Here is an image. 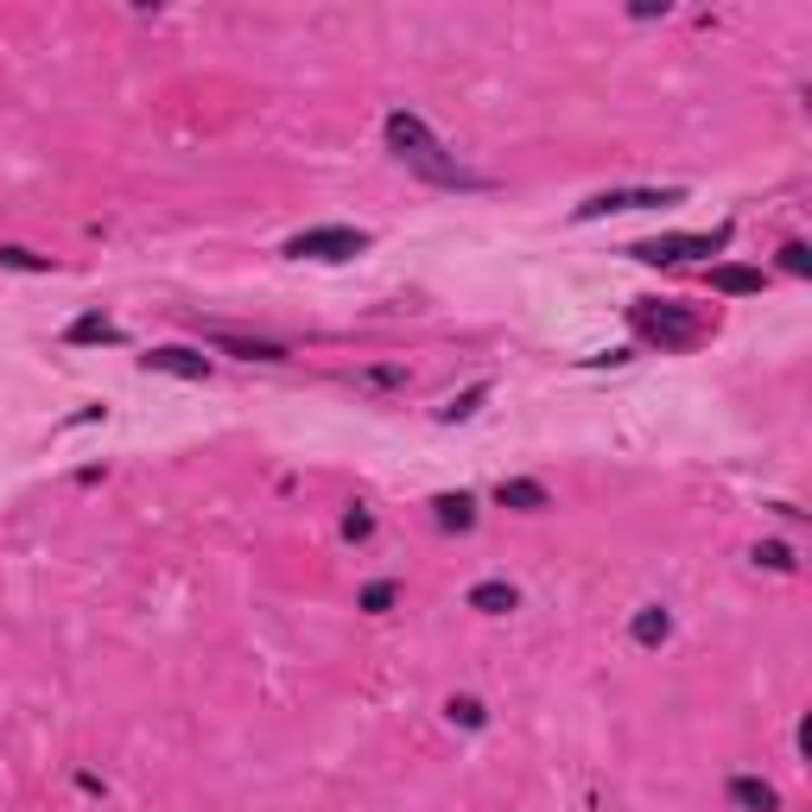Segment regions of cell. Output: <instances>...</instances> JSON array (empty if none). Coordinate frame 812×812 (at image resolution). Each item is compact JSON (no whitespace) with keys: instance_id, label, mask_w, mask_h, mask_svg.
<instances>
[{"instance_id":"obj_18","label":"cell","mask_w":812,"mask_h":812,"mask_svg":"<svg viewBox=\"0 0 812 812\" xmlns=\"http://www.w3.org/2000/svg\"><path fill=\"white\" fill-rule=\"evenodd\" d=\"M755 565H768V571H793V546H780V540H762V546H755Z\"/></svg>"},{"instance_id":"obj_10","label":"cell","mask_w":812,"mask_h":812,"mask_svg":"<svg viewBox=\"0 0 812 812\" xmlns=\"http://www.w3.org/2000/svg\"><path fill=\"white\" fill-rule=\"evenodd\" d=\"M515 603H520V591L508 578H482L477 591H470V610H482V616H508Z\"/></svg>"},{"instance_id":"obj_17","label":"cell","mask_w":812,"mask_h":812,"mask_svg":"<svg viewBox=\"0 0 812 812\" xmlns=\"http://www.w3.org/2000/svg\"><path fill=\"white\" fill-rule=\"evenodd\" d=\"M0 267H13V273H45L51 260L33 255V248H0Z\"/></svg>"},{"instance_id":"obj_13","label":"cell","mask_w":812,"mask_h":812,"mask_svg":"<svg viewBox=\"0 0 812 812\" xmlns=\"http://www.w3.org/2000/svg\"><path fill=\"white\" fill-rule=\"evenodd\" d=\"M711 293H730V298L762 293V273L755 267H711Z\"/></svg>"},{"instance_id":"obj_19","label":"cell","mask_w":812,"mask_h":812,"mask_svg":"<svg viewBox=\"0 0 812 812\" xmlns=\"http://www.w3.org/2000/svg\"><path fill=\"white\" fill-rule=\"evenodd\" d=\"M394 596H401V585H394V578H381V585H369V591H362V610H369V616H381V610H394Z\"/></svg>"},{"instance_id":"obj_2","label":"cell","mask_w":812,"mask_h":812,"mask_svg":"<svg viewBox=\"0 0 812 812\" xmlns=\"http://www.w3.org/2000/svg\"><path fill=\"white\" fill-rule=\"evenodd\" d=\"M628 324H635V336H648V343H661V349H692V343H704V318L692 305H679V298H635V305H628Z\"/></svg>"},{"instance_id":"obj_4","label":"cell","mask_w":812,"mask_h":812,"mask_svg":"<svg viewBox=\"0 0 812 812\" xmlns=\"http://www.w3.org/2000/svg\"><path fill=\"white\" fill-rule=\"evenodd\" d=\"M362 248H369V235H362V229H343V222L298 229L293 242H286V255H293V260H356Z\"/></svg>"},{"instance_id":"obj_7","label":"cell","mask_w":812,"mask_h":812,"mask_svg":"<svg viewBox=\"0 0 812 812\" xmlns=\"http://www.w3.org/2000/svg\"><path fill=\"white\" fill-rule=\"evenodd\" d=\"M222 356H242V362H286V343H273V336H235V331H210Z\"/></svg>"},{"instance_id":"obj_21","label":"cell","mask_w":812,"mask_h":812,"mask_svg":"<svg viewBox=\"0 0 812 812\" xmlns=\"http://www.w3.org/2000/svg\"><path fill=\"white\" fill-rule=\"evenodd\" d=\"M369 533H374V515H362V508L343 515V540H369Z\"/></svg>"},{"instance_id":"obj_23","label":"cell","mask_w":812,"mask_h":812,"mask_svg":"<svg viewBox=\"0 0 812 812\" xmlns=\"http://www.w3.org/2000/svg\"><path fill=\"white\" fill-rule=\"evenodd\" d=\"M628 13H635V20H661V13H666V0H635Z\"/></svg>"},{"instance_id":"obj_20","label":"cell","mask_w":812,"mask_h":812,"mask_svg":"<svg viewBox=\"0 0 812 812\" xmlns=\"http://www.w3.org/2000/svg\"><path fill=\"white\" fill-rule=\"evenodd\" d=\"M780 273H793V280H807V273H812L807 242H787V248H780Z\"/></svg>"},{"instance_id":"obj_11","label":"cell","mask_w":812,"mask_h":812,"mask_svg":"<svg viewBox=\"0 0 812 812\" xmlns=\"http://www.w3.org/2000/svg\"><path fill=\"white\" fill-rule=\"evenodd\" d=\"M432 515H439L444 533H470V527H477V502L457 489V495H439V502H432Z\"/></svg>"},{"instance_id":"obj_8","label":"cell","mask_w":812,"mask_h":812,"mask_svg":"<svg viewBox=\"0 0 812 812\" xmlns=\"http://www.w3.org/2000/svg\"><path fill=\"white\" fill-rule=\"evenodd\" d=\"M495 502H502V508H520V515H540V508H553L546 482H533V477H502V482H495Z\"/></svg>"},{"instance_id":"obj_12","label":"cell","mask_w":812,"mask_h":812,"mask_svg":"<svg viewBox=\"0 0 812 812\" xmlns=\"http://www.w3.org/2000/svg\"><path fill=\"white\" fill-rule=\"evenodd\" d=\"M628 635H635V648H661L666 635H673V616H666L661 603H648V610H635Z\"/></svg>"},{"instance_id":"obj_9","label":"cell","mask_w":812,"mask_h":812,"mask_svg":"<svg viewBox=\"0 0 812 812\" xmlns=\"http://www.w3.org/2000/svg\"><path fill=\"white\" fill-rule=\"evenodd\" d=\"M730 807H742V812H780V793L768 787V780H755V775H730Z\"/></svg>"},{"instance_id":"obj_5","label":"cell","mask_w":812,"mask_h":812,"mask_svg":"<svg viewBox=\"0 0 812 812\" xmlns=\"http://www.w3.org/2000/svg\"><path fill=\"white\" fill-rule=\"evenodd\" d=\"M686 190L666 185V190H596L591 204H578V222H596V217H616V210H661V204H679Z\"/></svg>"},{"instance_id":"obj_22","label":"cell","mask_w":812,"mask_h":812,"mask_svg":"<svg viewBox=\"0 0 812 812\" xmlns=\"http://www.w3.org/2000/svg\"><path fill=\"white\" fill-rule=\"evenodd\" d=\"M406 381V369H369L362 374V387H401Z\"/></svg>"},{"instance_id":"obj_1","label":"cell","mask_w":812,"mask_h":812,"mask_svg":"<svg viewBox=\"0 0 812 812\" xmlns=\"http://www.w3.org/2000/svg\"><path fill=\"white\" fill-rule=\"evenodd\" d=\"M387 147H394V159H401L406 172H419L426 185H444V190H489V179L482 172H464L451 152H444V140L419 121V114L394 109L387 114Z\"/></svg>"},{"instance_id":"obj_15","label":"cell","mask_w":812,"mask_h":812,"mask_svg":"<svg viewBox=\"0 0 812 812\" xmlns=\"http://www.w3.org/2000/svg\"><path fill=\"white\" fill-rule=\"evenodd\" d=\"M482 401H489V381H477V387H464L457 401H444V406H439V419H444V426H457V419H470V413H477Z\"/></svg>"},{"instance_id":"obj_6","label":"cell","mask_w":812,"mask_h":812,"mask_svg":"<svg viewBox=\"0 0 812 812\" xmlns=\"http://www.w3.org/2000/svg\"><path fill=\"white\" fill-rule=\"evenodd\" d=\"M147 374H179V381H204L210 374V356H197V349H179V343H165V349H152L140 356Z\"/></svg>"},{"instance_id":"obj_14","label":"cell","mask_w":812,"mask_h":812,"mask_svg":"<svg viewBox=\"0 0 812 812\" xmlns=\"http://www.w3.org/2000/svg\"><path fill=\"white\" fill-rule=\"evenodd\" d=\"M64 343H121V331H114L102 311H83L71 331H64Z\"/></svg>"},{"instance_id":"obj_16","label":"cell","mask_w":812,"mask_h":812,"mask_svg":"<svg viewBox=\"0 0 812 812\" xmlns=\"http://www.w3.org/2000/svg\"><path fill=\"white\" fill-rule=\"evenodd\" d=\"M444 711H451V724H464V730H482V724H489V711H482V699H451Z\"/></svg>"},{"instance_id":"obj_3","label":"cell","mask_w":812,"mask_h":812,"mask_svg":"<svg viewBox=\"0 0 812 812\" xmlns=\"http://www.w3.org/2000/svg\"><path fill=\"white\" fill-rule=\"evenodd\" d=\"M724 248H730V229H711V235H654V242H635L628 255L648 260V267H679V260L724 255Z\"/></svg>"}]
</instances>
